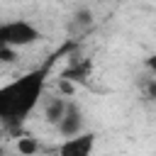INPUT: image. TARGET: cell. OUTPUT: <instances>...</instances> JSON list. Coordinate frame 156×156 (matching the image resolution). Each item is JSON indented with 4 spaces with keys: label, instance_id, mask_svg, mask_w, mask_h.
I'll return each instance as SVG.
<instances>
[{
    "label": "cell",
    "instance_id": "obj_6",
    "mask_svg": "<svg viewBox=\"0 0 156 156\" xmlns=\"http://www.w3.org/2000/svg\"><path fill=\"white\" fill-rule=\"evenodd\" d=\"M90 61H83V63H76L71 71H66V78H71V80H80V83H85L88 80V76H90Z\"/></svg>",
    "mask_w": 156,
    "mask_h": 156
},
{
    "label": "cell",
    "instance_id": "obj_7",
    "mask_svg": "<svg viewBox=\"0 0 156 156\" xmlns=\"http://www.w3.org/2000/svg\"><path fill=\"white\" fill-rule=\"evenodd\" d=\"M17 149H20V154H22V156H34V154L39 151V141H37L34 136H20Z\"/></svg>",
    "mask_w": 156,
    "mask_h": 156
},
{
    "label": "cell",
    "instance_id": "obj_9",
    "mask_svg": "<svg viewBox=\"0 0 156 156\" xmlns=\"http://www.w3.org/2000/svg\"><path fill=\"white\" fill-rule=\"evenodd\" d=\"M15 58H17V51L5 46V44H0V63H12Z\"/></svg>",
    "mask_w": 156,
    "mask_h": 156
},
{
    "label": "cell",
    "instance_id": "obj_5",
    "mask_svg": "<svg viewBox=\"0 0 156 156\" xmlns=\"http://www.w3.org/2000/svg\"><path fill=\"white\" fill-rule=\"evenodd\" d=\"M66 105H68L66 98H49V100H44V119L56 127L61 122L63 112H66Z\"/></svg>",
    "mask_w": 156,
    "mask_h": 156
},
{
    "label": "cell",
    "instance_id": "obj_1",
    "mask_svg": "<svg viewBox=\"0 0 156 156\" xmlns=\"http://www.w3.org/2000/svg\"><path fill=\"white\" fill-rule=\"evenodd\" d=\"M63 51L54 54L39 68H32V71L22 73L20 78L0 85V122L5 127L17 129L29 119V115L37 110V105L44 98V88H46V78L51 73V66Z\"/></svg>",
    "mask_w": 156,
    "mask_h": 156
},
{
    "label": "cell",
    "instance_id": "obj_3",
    "mask_svg": "<svg viewBox=\"0 0 156 156\" xmlns=\"http://www.w3.org/2000/svg\"><path fill=\"white\" fill-rule=\"evenodd\" d=\"M95 149V134L93 132H80L76 136H68L58 144V156H93Z\"/></svg>",
    "mask_w": 156,
    "mask_h": 156
},
{
    "label": "cell",
    "instance_id": "obj_2",
    "mask_svg": "<svg viewBox=\"0 0 156 156\" xmlns=\"http://www.w3.org/2000/svg\"><path fill=\"white\" fill-rule=\"evenodd\" d=\"M41 39V32L27 22V20H7V22H0V44L10 46V49H24V46H32L34 41Z\"/></svg>",
    "mask_w": 156,
    "mask_h": 156
},
{
    "label": "cell",
    "instance_id": "obj_8",
    "mask_svg": "<svg viewBox=\"0 0 156 156\" xmlns=\"http://www.w3.org/2000/svg\"><path fill=\"white\" fill-rule=\"evenodd\" d=\"M73 22H76L78 27L93 24V10H90V7H78V10L73 12Z\"/></svg>",
    "mask_w": 156,
    "mask_h": 156
},
{
    "label": "cell",
    "instance_id": "obj_10",
    "mask_svg": "<svg viewBox=\"0 0 156 156\" xmlns=\"http://www.w3.org/2000/svg\"><path fill=\"white\" fill-rule=\"evenodd\" d=\"M144 66H146L151 73H156V51H154V54H149V56L144 58Z\"/></svg>",
    "mask_w": 156,
    "mask_h": 156
},
{
    "label": "cell",
    "instance_id": "obj_4",
    "mask_svg": "<svg viewBox=\"0 0 156 156\" xmlns=\"http://www.w3.org/2000/svg\"><path fill=\"white\" fill-rule=\"evenodd\" d=\"M83 127H85V117H83V107H80L78 102H71V100H68V105H66V112H63V117H61V122L56 124V129H58V134H61L63 139H68V136H76V134H80V132H85Z\"/></svg>",
    "mask_w": 156,
    "mask_h": 156
}]
</instances>
